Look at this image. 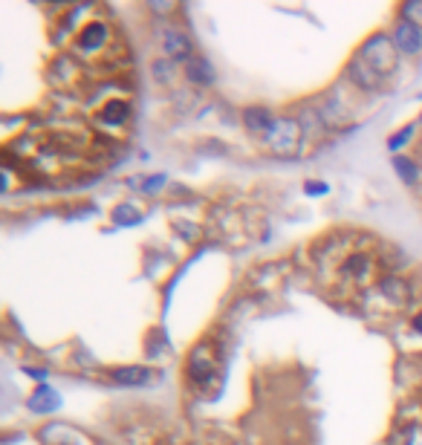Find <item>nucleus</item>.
Instances as JSON below:
<instances>
[{
    "instance_id": "nucleus-1",
    "label": "nucleus",
    "mask_w": 422,
    "mask_h": 445,
    "mask_svg": "<svg viewBox=\"0 0 422 445\" xmlns=\"http://www.w3.org/2000/svg\"><path fill=\"white\" fill-rule=\"evenodd\" d=\"M301 139H304V127L298 119H290V116H283V119H275V125L269 127V133L263 136V142L269 145L272 153L278 157H298L301 150Z\"/></svg>"
},
{
    "instance_id": "nucleus-2",
    "label": "nucleus",
    "mask_w": 422,
    "mask_h": 445,
    "mask_svg": "<svg viewBox=\"0 0 422 445\" xmlns=\"http://www.w3.org/2000/svg\"><path fill=\"white\" fill-rule=\"evenodd\" d=\"M220 370V356L214 350L211 341H200L194 350L188 353V361H185V373L194 384H208L211 379L217 376Z\"/></svg>"
},
{
    "instance_id": "nucleus-3",
    "label": "nucleus",
    "mask_w": 422,
    "mask_h": 445,
    "mask_svg": "<svg viewBox=\"0 0 422 445\" xmlns=\"http://www.w3.org/2000/svg\"><path fill=\"white\" fill-rule=\"evenodd\" d=\"M359 58L364 64H370L379 75H388L396 70V44H393V38L388 35H373L368 44H364L359 49Z\"/></svg>"
},
{
    "instance_id": "nucleus-4",
    "label": "nucleus",
    "mask_w": 422,
    "mask_h": 445,
    "mask_svg": "<svg viewBox=\"0 0 422 445\" xmlns=\"http://www.w3.org/2000/svg\"><path fill=\"white\" fill-rule=\"evenodd\" d=\"M373 269H376L373 255H364V251H353V255H347V260L341 263L338 275H341L344 281H350V283H370Z\"/></svg>"
},
{
    "instance_id": "nucleus-5",
    "label": "nucleus",
    "mask_w": 422,
    "mask_h": 445,
    "mask_svg": "<svg viewBox=\"0 0 422 445\" xmlns=\"http://www.w3.org/2000/svg\"><path fill=\"white\" fill-rule=\"evenodd\" d=\"M107 41H110V26L102 24V21H90V24H84L79 41H75V49L84 52V55H90V52L104 49Z\"/></svg>"
},
{
    "instance_id": "nucleus-6",
    "label": "nucleus",
    "mask_w": 422,
    "mask_h": 445,
    "mask_svg": "<svg viewBox=\"0 0 422 445\" xmlns=\"http://www.w3.org/2000/svg\"><path fill=\"white\" fill-rule=\"evenodd\" d=\"M347 75H350V81L359 87V90H364V93H373V90H379L382 84H385V75H379L370 64H364L361 58L356 55L353 61H350V67H347Z\"/></svg>"
},
{
    "instance_id": "nucleus-7",
    "label": "nucleus",
    "mask_w": 422,
    "mask_h": 445,
    "mask_svg": "<svg viewBox=\"0 0 422 445\" xmlns=\"http://www.w3.org/2000/svg\"><path fill=\"white\" fill-rule=\"evenodd\" d=\"M393 44L399 52H405V55H416L422 52V29L411 21H399L396 29H393Z\"/></svg>"
},
{
    "instance_id": "nucleus-8",
    "label": "nucleus",
    "mask_w": 422,
    "mask_h": 445,
    "mask_svg": "<svg viewBox=\"0 0 422 445\" xmlns=\"http://www.w3.org/2000/svg\"><path fill=\"white\" fill-rule=\"evenodd\" d=\"M162 49L171 55V58H177V61H188L191 58V38L174 26H168L162 32Z\"/></svg>"
},
{
    "instance_id": "nucleus-9",
    "label": "nucleus",
    "mask_w": 422,
    "mask_h": 445,
    "mask_svg": "<svg viewBox=\"0 0 422 445\" xmlns=\"http://www.w3.org/2000/svg\"><path fill=\"white\" fill-rule=\"evenodd\" d=\"M26 408L32 414H52V411L61 408V396H58V391H52V388H47V384H41V388H38L26 399Z\"/></svg>"
},
{
    "instance_id": "nucleus-10",
    "label": "nucleus",
    "mask_w": 422,
    "mask_h": 445,
    "mask_svg": "<svg viewBox=\"0 0 422 445\" xmlns=\"http://www.w3.org/2000/svg\"><path fill=\"white\" fill-rule=\"evenodd\" d=\"M379 292L385 295L391 304H396V306H405V304L411 301V286H408V281H402V278H396V275L382 278V281H379Z\"/></svg>"
},
{
    "instance_id": "nucleus-11",
    "label": "nucleus",
    "mask_w": 422,
    "mask_h": 445,
    "mask_svg": "<svg viewBox=\"0 0 422 445\" xmlns=\"http://www.w3.org/2000/svg\"><path fill=\"white\" fill-rule=\"evenodd\" d=\"M113 382L127 384V388H142V384L153 382V370H150V367H139V364L116 367V370H113Z\"/></svg>"
},
{
    "instance_id": "nucleus-12",
    "label": "nucleus",
    "mask_w": 422,
    "mask_h": 445,
    "mask_svg": "<svg viewBox=\"0 0 422 445\" xmlns=\"http://www.w3.org/2000/svg\"><path fill=\"white\" fill-rule=\"evenodd\" d=\"M185 75H188V81H194V84H211L214 81V70H211V64L205 61L203 55H191L188 61H185Z\"/></svg>"
},
{
    "instance_id": "nucleus-13",
    "label": "nucleus",
    "mask_w": 422,
    "mask_h": 445,
    "mask_svg": "<svg viewBox=\"0 0 422 445\" xmlns=\"http://www.w3.org/2000/svg\"><path fill=\"white\" fill-rule=\"evenodd\" d=\"M243 119H246V127L252 130V133H260V136H266L269 127L275 125V116L269 110H263V107H249L243 113Z\"/></svg>"
},
{
    "instance_id": "nucleus-14",
    "label": "nucleus",
    "mask_w": 422,
    "mask_h": 445,
    "mask_svg": "<svg viewBox=\"0 0 422 445\" xmlns=\"http://www.w3.org/2000/svg\"><path fill=\"white\" fill-rule=\"evenodd\" d=\"M393 171L399 173L405 185H416V182H419V168H416V162L408 159V157H393Z\"/></svg>"
},
{
    "instance_id": "nucleus-15",
    "label": "nucleus",
    "mask_w": 422,
    "mask_h": 445,
    "mask_svg": "<svg viewBox=\"0 0 422 445\" xmlns=\"http://www.w3.org/2000/svg\"><path fill=\"white\" fill-rule=\"evenodd\" d=\"M139 220H142V211H139L136 205L125 203V205L113 208V223H116V226H136Z\"/></svg>"
},
{
    "instance_id": "nucleus-16",
    "label": "nucleus",
    "mask_w": 422,
    "mask_h": 445,
    "mask_svg": "<svg viewBox=\"0 0 422 445\" xmlns=\"http://www.w3.org/2000/svg\"><path fill=\"white\" fill-rule=\"evenodd\" d=\"M102 116H104L107 122H125L127 116H130V107H127V102H110Z\"/></svg>"
},
{
    "instance_id": "nucleus-17",
    "label": "nucleus",
    "mask_w": 422,
    "mask_h": 445,
    "mask_svg": "<svg viewBox=\"0 0 422 445\" xmlns=\"http://www.w3.org/2000/svg\"><path fill=\"white\" fill-rule=\"evenodd\" d=\"M414 133H416V125H405L399 133H393V136L388 139V148H391V150H399L402 145H408V139L414 136Z\"/></svg>"
},
{
    "instance_id": "nucleus-18",
    "label": "nucleus",
    "mask_w": 422,
    "mask_h": 445,
    "mask_svg": "<svg viewBox=\"0 0 422 445\" xmlns=\"http://www.w3.org/2000/svg\"><path fill=\"white\" fill-rule=\"evenodd\" d=\"M402 21H411L422 29V3H405V9H402Z\"/></svg>"
},
{
    "instance_id": "nucleus-19",
    "label": "nucleus",
    "mask_w": 422,
    "mask_h": 445,
    "mask_svg": "<svg viewBox=\"0 0 422 445\" xmlns=\"http://www.w3.org/2000/svg\"><path fill=\"white\" fill-rule=\"evenodd\" d=\"M165 185V173H157V177H148L142 182V191H148V194H157V191Z\"/></svg>"
},
{
    "instance_id": "nucleus-20",
    "label": "nucleus",
    "mask_w": 422,
    "mask_h": 445,
    "mask_svg": "<svg viewBox=\"0 0 422 445\" xmlns=\"http://www.w3.org/2000/svg\"><path fill=\"white\" fill-rule=\"evenodd\" d=\"M327 182H315V180H310V182H306V194H310V197H324V194H327Z\"/></svg>"
},
{
    "instance_id": "nucleus-21",
    "label": "nucleus",
    "mask_w": 422,
    "mask_h": 445,
    "mask_svg": "<svg viewBox=\"0 0 422 445\" xmlns=\"http://www.w3.org/2000/svg\"><path fill=\"white\" fill-rule=\"evenodd\" d=\"M24 373H29L32 379H38V382H47V370H44V367H24Z\"/></svg>"
},
{
    "instance_id": "nucleus-22",
    "label": "nucleus",
    "mask_w": 422,
    "mask_h": 445,
    "mask_svg": "<svg viewBox=\"0 0 422 445\" xmlns=\"http://www.w3.org/2000/svg\"><path fill=\"white\" fill-rule=\"evenodd\" d=\"M153 70H157V75H159V79H171V64L165 61H157V64H153Z\"/></svg>"
},
{
    "instance_id": "nucleus-23",
    "label": "nucleus",
    "mask_w": 422,
    "mask_h": 445,
    "mask_svg": "<svg viewBox=\"0 0 422 445\" xmlns=\"http://www.w3.org/2000/svg\"><path fill=\"white\" fill-rule=\"evenodd\" d=\"M411 324H414V330H416V333H422V313H416Z\"/></svg>"
},
{
    "instance_id": "nucleus-24",
    "label": "nucleus",
    "mask_w": 422,
    "mask_h": 445,
    "mask_svg": "<svg viewBox=\"0 0 422 445\" xmlns=\"http://www.w3.org/2000/svg\"><path fill=\"white\" fill-rule=\"evenodd\" d=\"M419 119H422V116H419Z\"/></svg>"
}]
</instances>
